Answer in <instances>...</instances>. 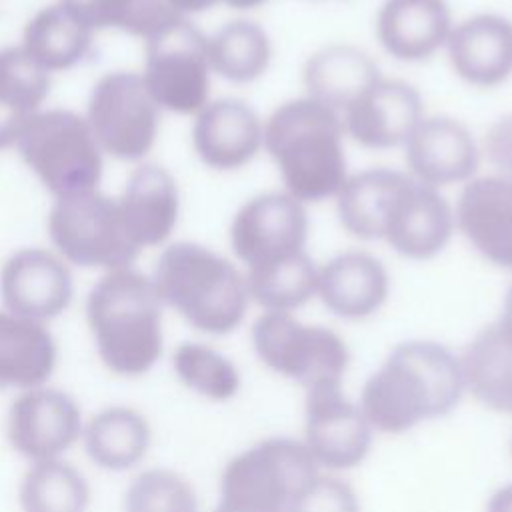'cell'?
<instances>
[{
	"label": "cell",
	"mask_w": 512,
	"mask_h": 512,
	"mask_svg": "<svg viewBox=\"0 0 512 512\" xmlns=\"http://www.w3.org/2000/svg\"><path fill=\"white\" fill-rule=\"evenodd\" d=\"M150 442L146 420L130 408H108L86 428L88 456L106 470H126L142 460Z\"/></svg>",
	"instance_id": "29"
},
{
	"label": "cell",
	"mask_w": 512,
	"mask_h": 512,
	"mask_svg": "<svg viewBox=\"0 0 512 512\" xmlns=\"http://www.w3.org/2000/svg\"><path fill=\"white\" fill-rule=\"evenodd\" d=\"M92 28L78 20L62 2L40 10L24 30L26 54L48 70H66L90 50Z\"/></svg>",
	"instance_id": "28"
},
{
	"label": "cell",
	"mask_w": 512,
	"mask_h": 512,
	"mask_svg": "<svg viewBox=\"0 0 512 512\" xmlns=\"http://www.w3.org/2000/svg\"><path fill=\"white\" fill-rule=\"evenodd\" d=\"M406 144L410 170L430 186L466 180L478 168L476 144L456 120L444 116L420 120Z\"/></svg>",
	"instance_id": "18"
},
{
	"label": "cell",
	"mask_w": 512,
	"mask_h": 512,
	"mask_svg": "<svg viewBox=\"0 0 512 512\" xmlns=\"http://www.w3.org/2000/svg\"><path fill=\"white\" fill-rule=\"evenodd\" d=\"M192 136L202 162L230 170L246 164L256 154L262 142V126L250 106L224 98L200 108Z\"/></svg>",
	"instance_id": "20"
},
{
	"label": "cell",
	"mask_w": 512,
	"mask_h": 512,
	"mask_svg": "<svg viewBox=\"0 0 512 512\" xmlns=\"http://www.w3.org/2000/svg\"><path fill=\"white\" fill-rule=\"evenodd\" d=\"M62 4L88 28H120L126 0H62Z\"/></svg>",
	"instance_id": "36"
},
{
	"label": "cell",
	"mask_w": 512,
	"mask_h": 512,
	"mask_svg": "<svg viewBox=\"0 0 512 512\" xmlns=\"http://www.w3.org/2000/svg\"><path fill=\"white\" fill-rule=\"evenodd\" d=\"M378 78L376 64L352 46H328L316 52L304 68L310 98L336 112L346 110Z\"/></svg>",
	"instance_id": "25"
},
{
	"label": "cell",
	"mask_w": 512,
	"mask_h": 512,
	"mask_svg": "<svg viewBox=\"0 0 512 512\" xmlns=\"http://www.w3.org/2000/svg\"><path fill=\"white\" fill-rule=\"evenodd\" d=\"M446 0H386L378 12L376 34L388 54L398 60L432 56L450 34Z\"/></svg>",
	"instance_id": "21"
},
{
	"label": "cell",
	"mask_w": 512,
	"mask_h": 512,
	"mask_svg": "<svg viewBox=\"0 0 512 512\" xmlns=\"http://www.w3.org/2000/svg\"><path fill=\"white\" fill-rule=\"evenodd\" d=\"M48 74L24 48L0 50V150L18 142L48 94Z\"/></svg>",
	"instance_id": "26"
},
{
	"label": "cell",
	"mask_w": 512,
	"mask_h": 512,
	"mask_svg": "<svg viewBox=\"0 0 512 512\" xmlns=\"http://www.w3.org/2000/svg\"><path fill=\"white\" fill-rule=\"evenodd\" d=\"M490 162L512 182V114L500 118L486 136Z\"/></svg>",
	"instance_id": "37"
},
{
	"label": "cell",
	"mask_w": 512,
	"mask_h": 512,
	"mask_svg": "<svg viewBox=\"0 0 512 512\" xmlns=\"http://www.w3.org/2000/svg\"><path fill=\"white\" fill-rule=\"evenodd\" d=\"M344 124L314 98L282 104L264 128V146L276 160L288 192L306 202L338 194L346 182Z\"/></svg>",
	"instance_id": "3"
},
{
	"label": "cell",
	"mask_w": 512,
	"mask_h": 512,
	"mask_svg": "<svg viewBox=\"0 0 512 512\" xmlns=\"http://www.w3.org/2000/svg\"><path fill=\"white\" fill-rule=\"evenodd\" d=\"M88 126L106 152L124 160H140L154 144L158 104L142 76L112 72L100 78L88 102Z\"/></svg>",
	"instance_id": "11"
},
{
	"label": "cell",
	"mask_w": 512,
	"mask_h": 512,
	"mask_svg": "<svg viewBox=\"0 0 512 512\" xmlns=\"http://www.w3.org/2000/svg\"><path fill=\"white\" fill-rule=\"evenodd\" d=\"M20 498L28 510H82L88 486L72 466L48 458L38 460L26 474Z\"/></svg>",
	"instance_id": "32"
},
{
	"label": "cell",
	"mask_w": 512,
	"mask_h": 512,
	"mask_svg": "<svg viewBox=\"0 0 512 512\" xmlns=\"http://www.w3.org/2000/svg\"><path fill=\"white\" fill-rule=\"evenodd\" d=\"M48 232L56 248L78 266H128L140 246L128 234L120 204L94 190L58 196Z\"/></svg>",
	"instance_id": "8"
},
{
	"label": "cell",
	"mask_w": 512,
	"mask_h": 512,
	"mask_svg": "<svg viewBox=\"0 0 512 512\" xmlns=\"http://www.w3.org/2000/svg\"><path fill=\"white\" fill-rule=\"evenodd\" d=\"M502 328V332L512 340V288L510 292L506 294V300H504V312H502V320L498 324Z\"/></svg>",
	"instance_id": "39"
},
{
	"label": "cell",
	"mask_w": 512,
	"mask_h": 512,
	"mask_svg": "<svg viewBox=\"0 0 512 512\" xmlns=\"http://www.w3.org/2000/svg\"><path fill=\"white\" fill-rule=\"evenodd\" d=\"M160 294L138 270L110 268L88 296V322L104 364L124 376L152 368L162 352Z\"/></svg>",
	"instance_id": "4"
},
{
	"label": "cell",
	"mask_w": 512,
	"mask_h": 512,
	"mask_svg": "<svg viewBox=\"0 0 512 512\" xmlns=\"http://www.w3.org/2000/svg\"><path fill=\"white\" fill-rule=\"evenodd\" d=\"M344 228L360 238H386L408 258H430L452 234V212L434 186L394 170H368L338 190Z\"/></svg>",
	"instance_id": "1"
},
{
	"label": "cell",
	"mask_w": 512,
	"mask_h": 512,
	"mask_svg": "<svg viewBox=\"0 0 512 512\" xmlns=\"http://www.w3.org/2000/svg\"><path fill=\"white\" fill-rule=\"evenodd\" d=\"M144 84L162 108L198 112L208 98V40L184 18L146 38Z\"/></svg>",
	"instance_id": "9"
},
{
	"label": "cell",
	"mask_w": 512,
	"mask_h": 512,
	"mask_svg": "<svg viewBox=\"0 0 512 512\" xmlns=\"http://www.w3.org/2000/svg\"><path fill=\"white\" fill-rule=\"evenodd\" d=\"M460 362L440 344L404 342L362 390V412L382 432H404L426 418L448 414L460 400Z\"/></svg>",
	"instance_id": "2"
},
{
	"label": "cell",
	"mask_w": 512,
	"mask_h": 512,
	"mask_svg": "<svg viewBox=\"0 0 512 512\" xmlns=\"http://www.w3.org/2000/svg\"><path fill=\"white\" fill-rule=\"evenodd\" d=\"M344 112L354 140L368 148H392L406 142L418 126L422 100L406 82L378 78Z\"/></svg>",
	"instance_id": "16"
},
{
	"label": "cell",
	"mask_w": 512,
	"mask_h": 512,
	"mask_svg": "<svg viewBox=\"0 0 512 512\" xmlns=\"http://www.w3.org/2000/svg\"><path fill=\"white\" fill-rule=\"evenodd\" d=\"M18 144L24 162L56 196L94 190L100 180L98 142L88 120L70 110L36 112Z\"/></svg>",
	"instance_id": "7"
},
{
	"label": "cell",
	"mask_w": 512,
	"mask_h": 512,
	"mask_svg": "<svg viewBox=\"0 0 512 512\" xmlns=\"http://www.w3.org/2000/svg\"><path fill=\"white\" fill-rule=\"evenodd\" d=\"M460 368L464 384L484 406L512 412V340L498 324L470 342Z\"/></svg>",
	"instance_id": "27"
},
{
	"label": "cell",
	"mask_w": 512,
	"mask_h": 512,
	"mask_svg": "<svg viewBox=\"0 0 512 512\" xmlns=\"http://www.w3.org/2000/svg\"><path fill=\"white\" fill-rule=\"evenodd\" d=\"M80 434V410L74 400L52 388H34L20 396L8 416L12 446L30 460H48L64 452Z\"/></svg>",
	"instance_id": "15"
},
{
	"label": "cell",
	"mask_w": 512,
	"mask_h": 512,
	"mask_svg": "<svg viewBox=\"0 0 512 512\" xmlns=\"http://www.w3.org/2000/svg\"><path fill=\"white\" fill-rule=\"evenodd\" d=\"M54 362V340L38 320L0 312V386H40Z\"/></svg>",
	"instance_id": "24"
},
{
	"label": "cell",
	"mask_w": 512,
	"mask_h": 512,
	"mask_svg": "<svg viewBox=\"0 0 512 512\" xmlns=\"http://www.w3.org/2000/svg\"><path fill=\"white\" fill-rule=\"evenodd\" d=\"M306 232L308 218L298 198L264 194L240 208L230 238L236 256L252 268L300 252Z\"/></svg>",
	"instance_id": "12"
},
{
	"label": "cell",
	"mask_w": 512,
	"mask_h": 512,
	"mask_svg": "<svg viewBox=\"0 0 512 512\" xmlns=\"http://www.w3.org/2000/svg\"><path fill=\"white\" fill-rule=\"evenodd\" d=\"M130 510H194L190 486L172 472L152 470L134 480L128 490Z\"/></svg>",
	"instance_id": "34"
},
{
	"label": "cell",
	"mask_w": 512,
	"mask_h": 512,
	"mask_svg": "<svg viewBox=\"0 0 512 512\" xmlns=\"http://www.w3.org/2000/svg\"><path fill=\"white\" fill-rule=\"evenodd\" d=\"M252 338L262 362L306 388L340 382L348 366V350L332 330L302 326L282 310L260 316Z\"/></svg>",
	"instance_id": "10"
},
{
	"label": "cell",
	"mask_w": 512,
	"mask_h": 512,
	"mask_svg": "<svg viewBox=\"0 0 512 512\" xmlns=\"http://www.w3.org/2000/svg\"><path fill=\"white\" fill-rule=\"evenodd\" d=\"M318 272L304 250L248 268V294L270 310L304 304L316 292Z\"/></svg>",
	"instance_id": "31"
},
{
	"label": "cell",
	"mask_w": 512,
	"mask_h": 512,
	"mask_svg": "<svg viewBox=\"0 0 512 512\" xmlns=\"http://www.w3.org/2000/svg\"><path fill=\"white\" fill-rule=\"evenodd\" d=\"M4 306L18 316L48 320L58 316L72 300L70 270L54 254L26 248L8 258L0 274Z\"/></svg>",
	"instance_id": "14"
},
{
	"label": "cell",
	"mask_w": 512,
	"mask_h": 512,
	"mask_svg": "<svg viewBox=\"0 0 512 512\" xmlns=\"http://www.w3.org/2000/svg\"><path fill=\"white\" fill-rule=\"evenodd\" d=\"M208 60L222 78L238 84L252 82L268 68L270 40L258 24L234 20L208 40Z\"/></svg>",
	"instance_id": "30"
},
{
	"label": "cell",
	"mask_w": 512,
	"mask_h": 512,
	"mask_svg": "<svg viewBox=\"0 0 512 512\" xmlns=\"http://www.w3.org/2000/svg\"><path fill=\"white\" fill-rule=\"evenodd\" d=\"M170 2L180 14H186V12H202L214 6L218 0H170Z\"/></svg>",
	"instance_id": "38"
},
{
	"label": "cell",
	"mask_w": 512,
	"mask_h": 512,
	"mask_svg": "<svg viewBox=\"0 0 512 512\" xmlns=\"http://www.w3.org/2000/svg\"><path fill=\"white\" fill-rule=\"evenodd\" d=\"M334 480L318 476V462L306 444L270 438L236 456L222 476V510L280 512L312 508Z\"/></svg>",
	"instance_id": "5"
},
{
	"label": "cell",
	"mask_w": 512,
	"mask_h": 512,
	"mask_svg": "<svg viewBox=\"0 0 512 512\" xmlns=\"http://www.w3.org/2000/svg\"><path fill=\"white\" fill-rule=\"evenodd\" d=\"M490 508H494V510H504V508H506V510H512V486L506 488V490H502L500 494H496Z\"/></svg>",
	"instance_id": "40"
},
{
	"label": "cell",
	"mask_w": 512,
	"mask_h": 512,
	"mask_svg": "<svg viewBox=\"0 0 512 512\" xmlns=\"http://www.w3.org/2000/svg\"><path fill=\"white\" fill-rule=\"evenodd\" d=\"M174 368L186 386L212 400H228L240 386L238 372L232 362L202 344L188 342L178 346L174 354Z\"/></svg>",
	"instance_id": "33"
},
{
	"label": "cell",
	"mask_w": 512,
	"mask_h": 512,
	"mask_svg": "<svg viewBox=\"0 0 512 512\" xmlns=\"http://www.w3.org/2000/svg\"><path fill=\"white\" fill-rule=\"evenodd\" d=\"M316 290L334 314L362 318L386 300L388 276L370 254L348 252L336 256L318 272Z\"/></svg>",
	"instance_id": "23"
},
{
	"label": "cell",
	"mask_w": 512,
	"mask_h": 512,
	"mask_svg": "<svg viewBox=\"0 0 512 512\" xmlns=\"http://www.w3.org/2000/svg\"><path fill=\"white\" fill-rule=\"evenodd\" d=\"M456 74L476 86H496L512 72V22L498 14H476L446 38Z\"/></svg>",
	"instance_id": "17"
},
{
	"label": "cell",
	"mask_w": 512,
	"mask_h": 512,
	"mask_svg": "<svg viewBox=\"0 0 512 512\" xmlns=\"http://www.w3.org/2000/svg\"><path fill=\"white\" fill-rule=\"evenodd\" d=\"M218 2H224V4H228L232 8H254V6H258V4H262L266 0H218Z\"/></svg>",
	"instance_id": "41"
},
{
	"label": "cell",
	"mask_w": 512,
	"mask_h": 512,
	"mask_svg": "<svg viewBox=\"0 0 512 512\" xmlns=\"http://www.w3.org/2000/svg\"><path fill=\"white\" fill-rule=\"evenodd\" d=\"M118 204L132 240L140 248L156 246L176 224L178 190L164 168L144 164L132 172Z\"/></svg>",
	"instance_id": "22"
},
{
	"label": "cell",
	"mask_w": 512,
	"mask_h": 512,
	"mask_svg": "<svg viewBox=\"0 0 512 512\" xmlns=\"http://www.w3.org/2000/svg\"><path fill=\"white\" fill-rule=\"evenodd\" d=\"M458 226L494 264L512 268V182L504 176L472 180L458 202Z\"/></svg>",
	"instance_id": "19"
},
{
	"label": "cell",
	"mask_w": 512,
	"mask_h": 512,
	"mask_svg": "<svg viewBox=\"0 0 512 512\" xmlns=\"http://www.w3.org/2000/svg\"><path fill=\"white\" fill-rule=\"evenodd\" d=\"M306 446L318 464L352 468L370 448V422L340 392V382L308 386Z\"/></svg>",
	"instance_id": "13"
},
{
	"label": "cell",
	"mask_w": 512,
	"mask_h": 512,
	"mask_svg": "<svg viewBox=\"0 0 512 512\" xmlns=\"http://www.w3.org/2000/svg\"><path fill=\"white\" fill-rule=\"evenodd\" d=\"M180 18L182 14L170 0H126L120 28L134 36L150 38Z\"/></svg>",
	"instance_id": "35"
},
{
	"label": "cell",
	"mask_w": 512,
	"mask_h": 512,
	"mask_svg": "<svg viewBox=\"0 0 512 512\" xmlns=\"http://www.w3.org/2000/svg\"><path fill=\"white\" fill-rule=\"evenodd\" d=\"M154 286L192 326L226 334L246 312V280L222 256L192 242L168 246L154 272Z\"/></svg>",
	"instance_id": "6"
}]
</instances>
